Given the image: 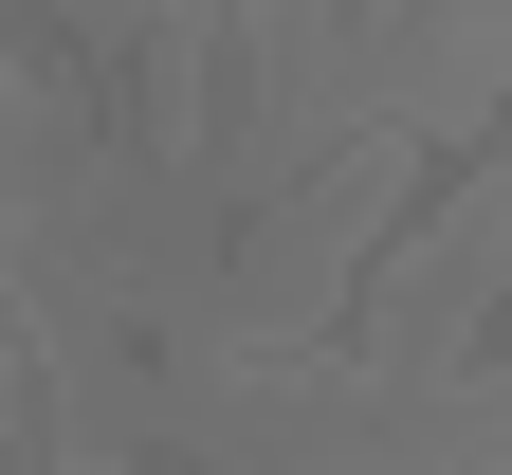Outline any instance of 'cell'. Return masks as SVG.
Segmentation results:
<instances>
[{
    "mask_svg": "<svg viewBox=\"0 0 512 475\" xmlns=\"http://www.w3.org/2000/svg\"><path fill=\"white\" fill-rule=\"evenodd\" d=\"M494 348H512V329H494Z\"/></svg>",
    "mask_w": 512,
    "mask_h": 475,
    "instance_id": "cell-1",
    "label": "cell"
}]
</instances>
